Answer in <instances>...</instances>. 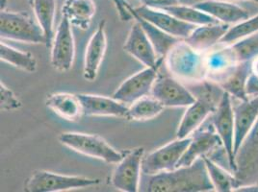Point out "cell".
<instances>
[{
	"label": "cell",
	"mask_w": 258,
	"mask_h": 192,
	"mask_svg": "<svg viewBox=\"0 0 258 192\" xmlns=\"http://www.w3.org/2000/svg\"><path fill=\"white\" fill-rule=\"evenodd\" d=\"M228 28L229 26L225 23L197 26L185 41L194 49L202 52L210 49L216 43H220Z\"/></svg>",
	"instance_id": "cell-21"
},
{
	"label": "cell",
	"mask_w": 258,
	"mask_h": 192,
	"mask_svg": "<svg viewBox=\"0 0 258 192\" xmlns=\"http://www.w3.org/2000/svg\"><path fill=\"white\" fill-rule=\"evenodd\" d=\"M231 58L233 56L239 62L250 61L258 56V33L238 41L229 51Z\"/></svg>",
	"instance_id": "cell-32"
},
{
	"label": "cell",
	"mask_w": 258,
	"mask_h": 192,
	"mask_svg": "<svg viewBox=\"0 0 258 192\" xmlns=\"http://www.w3.org/2000/svg\"><path fill=\"white\" fill-rule=\"evenodd\" d=\"M235 191H253L258 192V185H248V186H239L237 189H234Z\"/></svg>",
	"instance_id": "cell-36"
},
{
	"label": "cell",
	"mask_w": 258,
	"mask_h": 192,
	"mask_svg": "<svg viewBox=\"0 0 258 192\" xmlns=\"http://www.w3.org/2000/svg\"><path fill=\"white\" fill-rule=\"evenodd\" d=\"M45 105L60 118L69 121H76L83 116L82 105L77 94L69 92L52 93L46 97Z\"/></svg>",
	"instance_id": "cell-22"
},
{
	"label": "cell",
	"mask_w": 258,
	"mask_h": 192,
	"mask_svg": "<svg viewBox=\"0 0 258 192\" xmlns=\"http://www.w3.org/2000/svg\"><path fill=\"white\" fill-rule=\"evenodd\" d=\"M144 156V147H136L123 154L111 177V183L115 188L123 192L139 191Z\"/></svg>",
	"instance_id": "cell-7"
},
{
	"label": "cell",
	"mask_w": 258,
	"mask_h": 192,
	"mask_svg": "<svg viewBox=\"0 0 258 192\" xmlns=\"http://www.w3.org/2000/svg\"><path fill=\"white\" fill-rule=\"evenodd\" d=\"M134 11L162 31L182 40L187 39L197 27V25L182 22L162 9H153L141 5L138 8H134Z\"/></svg>",
	"instance_id": "cell-14"
},
{
	"label": "cell",
	"mask_w": 258,
	"mask_h": 192,
	"mask_svg": "<svg viewBox=\"0 0 258 192\" xmlns=\"http://www.w3.org/2000/svg\"><path fill=\"white\" fill-rule=\"evenodd\" d=\"M151 95L165 108H187L196 101L193 92L172 76L158 75Z\"/></svg>",
	"instance_id": "cell-11"
},
{
	"label": "cell",
	"mask_w": 258,
	"mask_h": 192,
	"mask_svg": "<svg viewBox=\"0 0 258 192\" xmlns=\"http://www.w3.org/2000/svg\"><path fill=\"white\" fill-rule=\"evenodd\" d=\"M235 166L238 184L258 175V119L235 154Z\"/></svg>",
	"instance_id": "cell-12"
},
{
	"label": "cell",
	"mask_w": 258,
	"mask_h": 192,
	"mask_svg": "<svg viewBox=\"0 0 258 192\" xmlns=\"http://www.w3.org/2000/svg\"><path fill=\"white\" fill-rule=\"evenodd\" d=\"M59 141L66 147L87 157L103 160L107 163H118L123 153L113 148L103 138L85 133L66 132L59 136Z\"/></svg>",
	"instance_id": "cell-4"
},
{
	"label": "cell",
	"mask_w": 258,
	"mask_h": 192,
	"mask_svg": "<svg viewBox=\"0 0 258 192\" xmlns=\"http://www.w3.org/2000/svg\"><path fill=\"white\" fill-rule=\"evenodd\" d=\"M196 101L187 107L176 132L177 139L189 138L202 126L205 119L214 113L220 101L213 97L200 93L195 95Z\"/></svg>",
	"instance_id": "cell-13"
},
{
	"label": "cell",
	"mask_w": 258,
	"mask_h": 192,
	"mask_svg": "<svg viewBox=\"0 0 258 192\" xmlns=\"http://www.w3.org/2000/svg\"><path fill=\"white\" fill-rule=\"evenodd\" d=\"M123 49L145 66H154L160 58L138 21L131 26Z\"/></svg>",
	"instance_id": "cell-15"
},
{
	"label": "cell",
	"mask_w": 258,
	"mask_h": 192,
	"mask_svg": "<svg viewBox=\"0 0 258 192\" xmlns=\"http://www.w3.org/2000/svg\"><path fill=\"white\" fill-rule=\"evenodd\" d=\"M62 15L73 26L87 30L96 15V5L94 0H66Z\"/></svg>",
	"instance_id": "cell-23"
},
{
	"label": "cell",
	"mask_w": 258,
	"mask_h": 192,
	"mask_svg": "<svg viewBox=\"0 0 258 192\" xmlns=\"http://www.w3.org/2000/svg\"><path fill=\"white\" fill-rule=\"evenodd\" d=\"M220 144H222V141L216 133L214 127L207 130L198 129L194 132L191 141L178 161L176 168L191 165L198 159L205 157Z\"/></svg>",
	"instance_id": "cell-18"
},
{
	"label": "cell",
	"mask_w": 258,
	"mask_h": 192,
	"mask_svg": "<svg viewBox=\"0 0 258 192\" xmlns=\"http://www.w3.org/2000/svg\"><path fill=\"white\" fill-rule=\"evenodd\" d=\"M82 105L84 117H111L125 118L128 106L114 97L79 93L77 94Z\"/></svg>",
	"instance_id": "cell-16"
},
{
	"label": "cell",
	"mask_w": 258,
	"mask_h": 192,
	"mask_svg": "<svg viewBox=\"0 0 258 192\" xmlns=\"http://www.w3.org/2000/svg\"><path fill=\"white\" fill-rule=\"evenodd\" d=\"M201 52L194 49L185 40L175 43L165 57V63L172 76L187 80L201 81L205 75V61Z\"/></svg>",
	"instance_id": "cell-2"
},
{
	"label": "cell",
	"mask_w": 258,
	"mask_h": 192,
	"mask_svg": "<svg viewBox=\"0 0 258 192\" xmlns=\"http://www.w3.org/2000/svg\"><path fill=\"white\" fill-rule=\"evenodd\" d=\"M162 10H165V11L170 13L173 17L177 18L178 20H180L182 22L194 24L197 26L221 23L213 17H211L210 15L206 14L205 12L197 9L194 6L181 5L180 3L177 5L171 6V7L164 8Z\"/></svg>",
	"instance_id": "cell-29"
},
{
	"label": "cell",
	"mask_w": 258,
	"mask_h": 192,
	"mask_svg": "<svg viewBox=\"0 0 258 192\" xmlns=\"http://www.w3.org/2000/svg\"><path fill=\"white\" fill-rule=\"evenodd\" d=\"M234 111V155L258 119V95L240 101Z\"/></svg>",
	"instance_id": "cell-19"
},
{
	"label": "cell",
	"mask_w": 258,
	"mask_h": 192,
	"mask_svg": "<svg viewBox=\"0 0 258 192\" xmlns=\"http://www.w3.org/2000/svg\"><path fill=\"white\" fill-rule=\"evenodd\" d=\"M226 1H239V0H226ZM251 1H254V2H257L258 0H251Z\"/></svg>",
	"instance_id": "cell-38"
},
{
	"label": "cell",
	"mask_w": 258,
	"mask_h": 192,
	"mask_svg": "<svg viewBox=\"0 0 258 192\" xmlns=\"http://www.w3.org/2000/svg\"><path fill=\"white\" fill-rule=\"evenodd\" d=\"M215 190L210 180L205 159L200 158L191 165L181 166L155 175L142 173L139 191L202 192Z\"/></svg>",
	"instance_id": "cell-1"
},
{
	"label": "cell",
	"mask_w": 258,
	"mask_h": 192,
	"mask_svg": "<svg viewBox=\"0 0 258 192\" xmlns=\"http://www.w3.org/2000/svg\"><path fill=\"white\" fill-rule=\"evenodd\" d=\"M164 61L165 58L160 57L154 66H146L130 76L119 85L113 97L125 105H131L141 98L151 94L152 86L158 77V70Z\"/></svg>",
	"instance_id": "cell-6"
},
{
	"label": "cell",
	"mask_w": 258,
	"mask_h": 192,
	"mask_svg": "<svg viewBox=\"0 0 258 192\" xmlns=\"http://www.w3.org/2000/svg\"><path fill=\"white\" fill-rule=\"evenodd\" d=\"M212 123L226 151L230 169L234 173L236 168L234 155V111L231 95L226 91L214 112Z\"/></svg>",
	"instance_id": "cell-9"
},
{
	"label": "cell",
	"mask_w": 258,
	"mask_h": 192,
	"mask_svg": "<svg viewBox=\"0 0 258 192\" xmlns=\"http://www.w3.org/2000/svg\"><path fill=\"white\" fill-rule=\"evenodd\" d=\"M165 106L154 97L145 96L129 105L126 119L129 121H147L158 117Z\"/></svg>",
	"instance_id": "cell-27"
},
{
	"label": "cell",
	"mask_w": 258,
	"mask_h": 192,
	"mask_svg": "<svg viewBox=\"0 0 258 192\" xmlns=\"http://www.w3.org/2000/svg\"><path fill=\"white\" fill-rule=\"evenodd\" d=\"M251 65L249 61L240 62V64L227 75L225 80L221 81L219 85L230 95L239 99L240 101H246L248 99L247 86L249 79Z\"/></svg>",
	"instance_id": "cell-24"
},
{
	"label": "cell",
	"mask_w": 258,
	"mask_h": 192,
	"mask_svg": "<svg viewBox=\"0 0 258 192\" xmlns=\"http://www.w3.org/2000/svg\"><path fill=\"white\" fill-rule=\"evenodd\" d=\"M203 158L205 159L210 180L214 185L216 191L230 192L234 190L233 188H237L238 182L235 176L221 167L214 160H211L207 156Z\"/></svg>",
	"instance_id": "cell-30"
},
{
	"label": "cell",
	"mask_w": 258,
	"mask_h": 192,
	"mask_svg": "<svg viewBox=\"0 0 258 192\" xmlns=\"http://www.w3.org/2000/svg\"><path fill=\"white\" fill-rule=\"evenodd\" d=\"M106 22L99 23L97 30L93 33L87 44L84 57L83 75L88 81H94L97 78L100 64L103 61L107 48V39L105 32Z\"/></svg>",
	"instance_id": "cell-17"
},
{
	"label": "cell",
	"mask_w": 258,
	"mask_h": 192,
	"mask_svg": "<svg viewBox=\"0 0 258 192\" xmlns=\"http://www.w3.org/2000/svg\"><path fill=\"white\" fill-rule=\"evenodd\" d=\"M22 107V102L4 83H0V109L1 111L9 112Z\"/></svg>",
	"instance_id": "cell-33"
},
{
	"label": "cell",
	"mask_w": 258,
	"mask_h": 192,
	"mask_svg": "<svg viewBox=\"0 0 258 192\" xmlns=\"http://www.w3.org/2000/svg\"><path fill=\"white\" fill-rule=\"evenodd\" d=\"M0 59L2 62L26 72L33 73L37 70L38 64L33 54L19 50L2 42L0 44Z\"/></svg>",
	"instance_id": "cell-28"
},
{
	"label": "cell",
	"mask_w": 258,
	"mask_h": 192,
	"mask_svg": "<svg viewBox=\"0 0 258 192\" xmlns=\"http://www.w3.org/2000/svg\"><path fill=\"white\" fill-rule=\"evenodd\" d=\"M33 11L37 22L44 33L45 45L50 48L55 35L54 20L56 0H33Z\"/></svg>",
	"instance_id": "cell-26"
},
{
	"label": "cell",
	"mask_w": 258,
	"mask_h": 192,
	"mask_svg": "<svg viewBox=\"0 0 258 192\" xmlns=\"http://www.w3.org/2000/svg\"><path fill=\"white\" fill-rule=\"evenodd\" d=\"M191 138L176 139L154 150L142 161V173L146 175H155L165 171L173 170L187 149Z\"/></svg>",
	"instance_id": "cell-8"
},
{
	"label": "cell",
	"mask_w": 258,
	"mask_h": 192,
	"mask_svg": "<svg viewBox=\"0 0 258 192\" xmlns=\"http://www.w3.org/2000/svg\"><path fill=\"white\" fill-rule=\"evenodd\" d=\"M140 2L143 6L153 9H164L179 4L178 0H140Z\"/></svg>",
	"instance_id": "cell-34"
},
{
	"label": "cell",
	"mask_w": 258,
	"mask_h": 192,
	"mask_svg": "<svg viewBox=\"0 0 258 192\" xmlns=\"http://www.w3.org/2000/svg\"><path fill=\"white\" fill-rule=\"evenodd\" d=\"M131 12L133 14L134 20L140 22L143 29L145 30V32L147 33L149 39L151 40V43L154 46V49L158 55V57L165 58L172 46L177 42H179L180 40H182V39L173 37L172 35H169L164 31H162L161 29L154 26L153 24H151V22L144 20L143 18H141L140 16H138L135 13L133 7H131Z\"/></svg>",
	"instance_id": "cell-25"
},
{
	"label": "cell",
	"mask_w": 258,
	"mask_h": 192,
	"mask_svg": "<svg viewBox=\"0 0 258 192\" xmlns=\"http://www.w3.org/2000/svg\"><path fill=\"white\" fill-rule=\"evenodd\" d=\"M256 33H258V14L252 18H248L243 22L234 24L232 27H229L220 43H236Z\"/></svg>",
	"instance_id": "cell-31"
},
{
	"label": "cell",
	"mask_w": 258,
	"mask_h": 192,
	"mask_svg": "<svg viewBox=\"0 0 258 192\" xmlns=\"http://www.w3.org/2000/svg\"><path fill=\"white\" fill-rule=\"evenodd\" d=\"M72 26L70 21L63 16L54 35L50 47L51 64L58 71L70 70L75 61L76 43Z\"/></svg>",
	"instance_id": "cell-10"
},
{
	"label": "cell",
	"mask_w": 258,
	"mask_h": 192,
	"mask_svg": "<svg viewBox=\"0 0 258 192\" xmlns=\"http://www.w3.org/2000/svg\"><path fill=\"white\" fill-rule=\"evenodd\" d=\"M0 37L1 40L45 44V37L42 27L38 22L33 20L29 14L24 12L1 10Z\"/></svg>",
	"instance_id": "cell-3"
},
{
	"label": "cell",
	"mask_w": 258,
	"mask_h": 192,
	"mask_svg": "<svg viewBox=\"0 0 258 192\" xmlns=\"http://www.w3.org/2000/svg\"><path fill=\"white\" fill-rule=\"evenodd\" d=\"M98 179L82 176H69L50 171L37 170L26 181L24 190L27 192L69 191L97 185Z\"/></svg>",
	"instance_id": "cell-5"
},
{
	"label": "cell",
	"mask_w": 258,
	"mask_h": 192,
	"mask_svg": "<svg viewBox=\"0 0 258 192\" xmlns=\"http://www.w3.org/2000/svg\"><path fill=\"white\" fill-rule=\"evenodd\" d=\"M193 6L227 25L237 24L249 18V14L246 10L226 0H205L197 2Z\"/></svg>",
	"instance_id": "cell-20"
},
{
	"label": "cell",
	"mask_w": 258,
	"mask_h": 192,
	"mask_svg": "<svg viewBox=\"0 0 258 192\" xmlns=\"http://www.w3.org/2000/svg\"><path fill=\"white\" fill-rule=\"evenodd\" d=\"M8 0H0V6H1V10H5L6 4H7Z\"/></svg>",
	"instance_id": "cell-37"
},
{
	"label": "cell",
	"mask_w": 258,
	"mask_h": 192,
	"mask_svg": "<svg viewBox=\"0 0 258 192\" xmlns=\"http://www.w3.org/2000/svg\"><path fill=\"white\" fill-rule=\"evenodd\" d=\"M117 8H118L119 18L121 21L128 22L130 20H134L133 14L131 12V6L125 0H114Z\"/></svg>",
	"instance_id": "cell-35"
}]
</instances>
